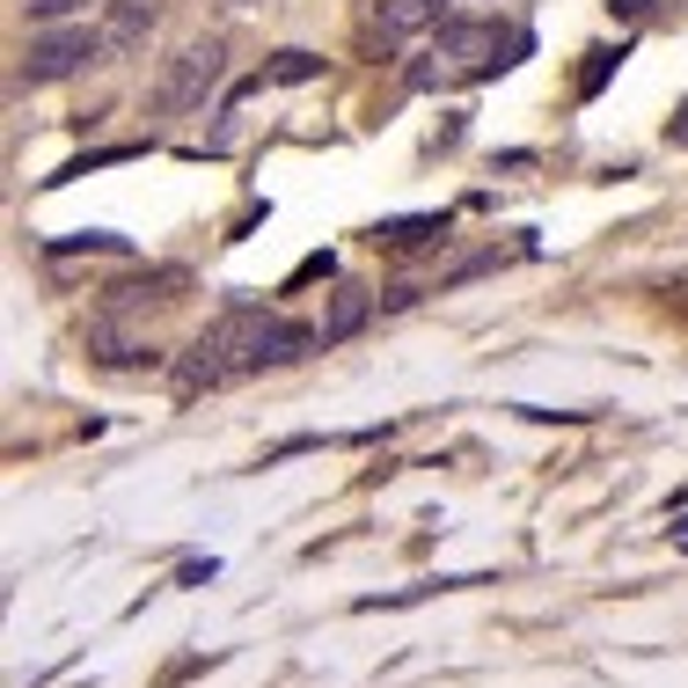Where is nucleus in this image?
Returning <instances> with one entry per match:
<instances>
[{
	"label": "nucleus",
	"mask_w": 688,
	"mask_h": 688,
	"mask_svg": "<svg viewBox=\"0 0 688 688\" xmlns=\"http://www.w3.org/2000/svg\"><path fill=\"white\" fill-rule=\"evenodd\" d=\"M316 337L322 330H308V322H279V316H265V308H228V316L177 359V381L198 396V389H220V381H242V373L293 367Z\"/></svg>",
	"instance_id": "1"
},
{
	"label": "nucleus",
	"mask_w": 688,
	"mask_h": 688,
	"mask_svg": "<svg viewBox=\"0 0 688 688\" xmlns=\"http://www.w3.org/2000/svg\"><path fill=\"white\" fill-rule=\"evenodd\" d=\"M528 52V30H498V22H447L432 59L410 73V89H440V81H491Z\"/></svg>",
	"instance_id": "2"
},
{
	"label": "nucleus",
	"mask_w": 688,
	"mask_h": 688,
	"mask_svg": "<svg viewBox=\"0 0 688 688\" xmlns=\"http://www.w3.org/2000/svg\"><path fill=\"white\" fill-rule=\"evenodd\" d=\"M96 59H110V52H103V30H89V22H52V30L30 37V52H22V73H16V81L52 89V81L96 67Z\"/></svg>",
	"instance_id": "3"
},
{
	"label": "nucleus",
	"mask_w": 688,
	"mask_h": 688,
	"mask_svg": "<svg viewBox=\"0 0 688 688\" xmlns=\"http://www.w3.org/2000/svg\"><path fill=\"white\" fill-rule=\"evenodd\" d=\"M228 81V44L220 37H191L169 67H161V89H154V103L161 110H198L212 89Z\"/></svg>",
	"instance_id": "4"
},
{
	"label": "nucleus",
	"mask_w": 688,
	"mask_h": 688,
	"mask_svg": "<svg viewBox=\"0 0 688 688\" xmlns=\"http://www.w3.org/2000/svg\"><path fill=\"white\" fill-rule=\"evenodd\" d=\"M447 22V0H381V16H373V37L389 44V52H403V44H418L425 30H440Z\"/></svg>",
	"instance_id": "5"
},
{
	"label": "nucleus",
	"mask_w": 688,
	"mask_h": 688,
	"mask_svg": "<svg viewBox=\"0 0 688 688\" xmlns=\"http://www.w3.org/2000/svg\"><path fill=\"white\" fill-rule=\"evenodd\" d=\"M154 22H161V0H110V8H103V52L110 59L140 52L147 37H154Z\"/></svg>",
	"instance_id": "6"
},
{
	"label": "nucleus",
	"mask_w": 688,
	"mask_h": 688,
	"mask_svg": "<svg viewBox=\"0 0 688 688\" xmlns=\"http://www.w3.org/2000/svg\"><path fill=\"white\" fill-rule=\"evenodd\" d=\"M373 316V293H359V286H337L330 293V316H322V345H345V337H359Z\"/></svg>",
	"instance_id": "7"
},
{
	"label": "nucleus",
	"mask_w": 688,
	"mask_h": 688,
	"mask_svg": "<svg viewBox=\"0 0 688 688\" xmlns=\"http://www.w3.org/2000/svg\"><path fill=\"white\" fill-rule=\"evenodd\" d=\"M89 352H96V359H110V367H154V345H140V337H124L110 316L89 330Z\"/></svg>",
	"instance_id": "8"
},
{
	"label": "nucleus",
	"mask_w": 688,
	"mask_h": 688,
	"mask_svg": "<svg viewBox=\"0 0 688 688\" xmlns=\"http://www.w3.org/2000/svg\"><path fill=\"white\" fill-rule=\"evenodd\" d=\"M425 235H447V220H440V212H425V220H389V228H373V242L410 249V242H425Z\"/></svg>",
	"instance_id": "9"
},
{
	"label": "nucleus",
	"mask_w": 688,
	"mask_h": 688,
	"mask_svg": "<svg viewBox=\"0 0 688 688\" xmlns=\"http://www.w3.org/2000/svg\"><path fill=\"white\" fill-rule=\"evenodd\" d=\"M316 73H322L316 52H279V59L265 67V81H279V89H300V81H316Z\"/></svg>",
	"instance_id": "10"
},
{
	"label": "nucleus",
	"mask_w": 688,
	"mask_h": 688,
	"mask_svg": "<svg viewBox=\"0 0 688 688\" xmlns=\"http://www.w3.org/2000/svg\"><path fill=\"white\" fill-rule=\"evenodd\" d=\"M81 8H89V0H30V22H44V30H52V22H73Z\"/></svg>",
	"instance_id": "11"
},
{
	"label": "nucleus",
	"mask_w": 688,
	"mask_h": 688,
	"mask_svg": "<svg viewBox=\"0 0 688 688\" xmlns=\"http://www.w3.org/2000/svg\"><path fill=\"white\" fill-rule=\"evenodd\" d=\"M608 67H616V52H594V67H586V81H579V89H586V96H594V89H600V81H608Z\"/></svg>",
	"instance_id": "12"
},
{
	"label": "nucleus",
	"mask_w": 688,
	"mask_h": 688,
	"mask_svg": "<svg viewBox=\"0 0 688 688\" xmlns=\"http://www.w3.org/2000/svg\"><path fill=\"white\" fill-rule=\"evenodd\" d=\"M667 140H674V147H688V110H681V118L667 124Z\"/></svg>",
	"instance_id": "13"
},
{
	"label": "nucleus",
	"mask_w": 688,
	"mask_h": 688,
	"mask_svg": "<svg viewBox=\"0 0 688 688\" xmlns=\"http://www.w3.org/2000/svg\"><path fill=\"white\" fill-rule=\"evenodd\" d=\"M235 8H249V0H235Z\"/></svg>",
	"instance_id": "14"
}]
</instances>
